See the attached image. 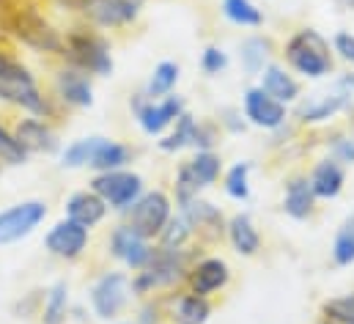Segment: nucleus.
<instances>
[{
    "mask_svg": "<svg viewBox=\"0 0 354 324\" xmlns=\"http://www.w3.org/2000/svg\"><path fill=\"white\" fill-rule=\"evenodd\" d=\"M0 105L17 110L19 116H39L47 121H61L66 113L55 105L39 75L14 53V47L0 42Z\"/></svg>",
    "mask_w": 354,
    "mask_h": 324,
    "instance_id": "1",
    "label": "nucleus"
},
{
    "mask_svg": "<svg viewBox=\"0 0 354 324\" xmlns=\"http://www.w3.org/2000/svg\"><path fill=\"white\" fill-rule=\"evenodd\" d=\"M0 36L33 55L55 58V61L64 47V28L55 25L50 11L39 0H14L8 8H3Z\"/></svg>",
    "mask_w": 354,
    "mask_h": 324,
    "instance_id": "2",
    "label": "nucleus"
},
{
    "mask_svg": "<svg viewBox=\"0 0 354 324\" xmlns=\"http://www.w3.org/2000/svg\"><path fill=\"white\" fill-rule=\"evenodd\" d=\"M277 58L299 80L316 82L335 75V55H333L330 39L319 28H313V25L294 28L283 39V44L277 50Z\"/></svg>",
    "mask_w": 354,
    "mask_h": 324,
    "instance_id": "3",
    "label": "nucleus"
},
{
    "mask_svg": "<svg viewBox=\"0 0 354 324\" xmlns=\"http://www.w3.org/2000/svg\"><path fill=\"white\" fill-rule=\"evenodd\" d=\"M58 61L86 72L93 80L96 78H110L115 72L110 36L86 25L83 19H75L64 28V47H61Z\"/></svg>",
    "mask_w": 354,
    "mask_h": 324,
    "instance_id": "4",
    "label": "nucleus"
},
{
    "mask_svg": "<svg viewBox=\"0 0 354 324\" xmlns=\"http://www.w3.org/2000/svg\"><path fill=\"white\" fill-rule=\"evenodd\" d=\"M203 253V247H189V250H165V247H154L151 261L140 269L129 275L132 283V297L135 300H149V297H165L168 291H176L184 286L187 269L192 264V258Z\"/></svg>",
    "mask_w": 354,
    "mask_h": 324,
    "instance_id": "5",
    "label": "nucleus"
},
{
    "mask_svg": "<svg viewBox=\"0 0 354 324\" xmlns=\"http://www.w3.org/2000/svg\"><path fill=\"white\" fill-rule=\"evenodd\" d=\"M132 283H129V272L121 267H110L96 272V278L88 286V308L91 316L102 319V322H121V316H127L129 305H132Z\"/></svg>",
    "mask_w": 354,
    "mask_h": 324,
    "instance_id": "6",
    "label": "nucleus"
},
{
    "mask_svg": "<svg viewBox=\"0 0 354 324\" xmlns=\"http://www.w3.org/2000/svg\"><path fill=\"white\" fill-rule=\"evenodd\" d=\"M189 105H187V96L184 93H168L162 99H149L143 91H135L129 96V113L138 124V129L146 135V138H162L174 124L181 113H187Z\"/></svg>",
    "mask_w": 354,
    "mask_h": 324,
    "instance_id": "7",
    "label": "nucleus"
},
{
    "mask_svg": "<svg viewBox=\"0 0 354 324\" xmlns=\"http://www.w3.org/2000/svg\"><path fill=\"white\" fill-rule=\"evenodd\" d=\"M143 8L146 0H77V19L102 33H124L140 22Z\"/></svg>",
    "mask_w": 354,
    "mask_h": 324,
    "instance_id": "8",
    "label": "nucleus"
},
{
    "mask_svg": "<svg viewBox=\"0 0 354 324\" xmlns=\"http://www.w3.org/2000/svg\"><path fill=\"white\" fill-rule=\"evenodd\" d=\"M88 187L107 204L113 215L124 217L129 206L146 192V179L143 173L132 168H121V170H107V173H91Z\"/></svg>",
    "mask_w": 354,
    "mask_h": 324,
    "instance_id": "9",
    "label": "nucleus"
},
{
    "mask_svg": "<svg viewBox=\"0 0 354 324\" xmlns=\"http://www.w3.org/2000/svg\"><path fill=\"white\" fill-rule=\"evenodd\" d=\"M174 215H176V204L171 192L165 187H146V192L129 206V212L121 220H127L140 237L157 242V237L162 234V228Z\"/></svg>",
    "mask_w": 354,
    "mask_h": 324,
    "instance_id": "10",
    "label": "nucleus"
},
{
    "mask_svg": "<svg viewBox=\"0 0 354 324\" xmlns=\"http://www.w3.org/2000/svg\"><path fill=\"white\" fill-rule=\"evenodd\" d=\"M50 217V204L44 198H22L0 209V250L33 237Z\"/></svg>",
    "mask_w": 354,
    "mask_h": 324,
    "instance_id": "11",
    "label": "nucleus"
},
{
    "mask_svg": "<svg viewBox=\"0 0 354 324\" xmlns=\"http://www.w3.org/2000/svg\"><path fill=\"white\" fill-rule=\"evenodd\" d=\"M50 96L55 99V105L64 113H75V110H91L96 102V88H93V78L66 66V64H55L50 72V85H47Z\"/></svg>",
    "mask_w": 354,
    "mask_h": 324,
    "instance_id": "12",
    "label": "nucleus"
},
{
    "mask_svg": "<svg viewBox=\"0 0 354 324\" xmlns=\"http://www.w3.org/2000/svg\"><path fill=\"white\" fill-rule=\"evenodd\" d=\"M352 110H354V96L338 91V88H330V91H322V93L302 96L291 107V121L299 129H319V127H324V124H330L338 116L352 113Z\"/></svg>",
    "mask_w": 354,
    "mask_h": 324,
    "instance_id": "13",
    "label": "nucleus"
},
{
    "mask_svg": "<svg viewBox=\"0 0 354 324\" xmlns=\"http://www.w3.org/2000/svg\"><path fill=\"white\" fill-rule=\"evenodd\" d=\"M154 247L157 244L151 242V240H146V237H140L127 220H118L107 231V237H104V253H107V258H113L129 275L132 272H140L151 261Z\"/></svg>",
    "mask_w": 354,
    "mask_h": 324,
    "instance_id": "14",
    "label": "nucleus"
},
{
    "mask_svg": "<svg viewBox=\"0 0 354 324\" xmlns=\"http://www.w3.org/2000/svg\"><path fill=\"white\" fill-rule=\"evenodd\" d=\"M231 283H234V267L217 253H198L184 278L187 291L209 297V300L225 294L231 289Z\"/></svg>",
    "mask_w": 354,
    "mask_h": 324,
    "instance_id": "15",
    "label": "nucleus"
},
{
    "mask_svg": "<svg viewBox=\"0 0 354 324\" xmlns=\"http://www.w3.org/2000/svg\"><path fill=\"white\" fill-rule=\"evenodd\" d=\"M41 247L50 258L61 261V264H77L88 255L91 250V231L72 223L69 217H61L55 220L47 231H44V240Z\"/></svg>",
    "mask_w": 354,
    "mask_h": 324,
    "instance_id": "16",
    "label": "nucleus"
},
{
    "mask_svg": "<svg viewBox=\"0 0 354 324\" xmlns=\"http://www.w3.org/2000/svg\"><path fill=\"white\" fill-rule=\"evenodd\" d=\"M11 132L30 157H58V152L64 149L58 124L39 116H17L11 121Z\"/></svg>",
    "mask_w": 354,
    "mask_h": 324,
    "instance_id": "17",
    "label": "nucleus"
},
{
    "mask_svg": "<svg viewBox=\"0 0 354 324\" xmlns=\"http://www.w3.org/2000/svg\"><path fill=\"white\" fill-rule=\"evenodd\" d=\"M176 212H181L184 220L189 223L198 247L209 250V247H214V244L225 242V220H228V215H225L217 204H212L209 198L201 195V198L189 201L187 206H181Z\"/></svg>",
    "mask_w": 354,
    "mask_h": 324,
    "instance_id": "18",
    "label": "nucleus"
},
{
    "mask_svg": "<svg viewBox=\"0 0 354 324\" xmlns=\"http://www.w3.org/2000/svg\"><path fill=\"white\" fill-rule=\"evenodd\" d=\"M239 107H242V113H245V118L253 129H261L269 135L291 121V107L272 99L259 82H253L242 91V105Z\"/></svg>",
    "mask_w": 354,
    "mask_h": 324,
    "instance_id": "19",
    "label": "nucleus"
},
{
    "mask_svg": "<svg viewBox=\"0 0 354 324\" xmlns=\"http://www.w3.org/2000/svg\"><path fill=\"white\" fill-rule=\"evenodd\" d=\"M322 204L313 195V187L308 181V170H294L283 179L280 187V212L294 223H310L319 215Z\"/></svg>",
    "mask_w": 354,
    "mask_h": 324,
    "instance_id": "20",
    "label": "nucleus"
},
{
    "mask_svg": "<svg viewBox=\"0 0 354 324\" xmlns=\"http://www.w3.org/2000/svg\"><path fill=\"white\" fill-rule=\"evenodd\" d=\"M168 324H209L214 316V300L187 291L184 286L162 297Z\"/></svg>",
    "mask_w": 354,
    "mask_h": 324,
    "instance_id": "21",
    "label": "nucleus"
},
{
    "mask_svg": "<svg viewBox=\"0 0 354 324\" xmlns=\"http://www.w3.org/2000/svg\"><path fill=\"white\" fill-rule=\"evenodd\" d=\"M308 181H310L313 195L319 198V204H330V201H338L346 192L349 168H344L338 160L324 154V157L313 160V165L308 168Z\"/></svg>",
    "mask_w": 354,
    "mask_h": 324,
    "instance_id": "22",
    "label": "nucleus"
},
{
    "mask_svg": "<svg viewBox=\"0 0 354 324\" xmlns=\"http://www.w3.org/2000/svg\"><path fill=\"white\" fill-rule=\"evenodd\" d=\"M225 242L231 244V250L242 258H259L264 250V237L259 223L253 220L250 212H234L225 220Z\"/></svg>",
    "mask_w": 354,
    "mask_h": 324,
    "instance_id": "23",
    "label": "nucleus"
},
{
    "mask_svg": "<svg viewBox=\"0 0 354 324\" xmlns=\"http://www.w3.org/2000/svg\"><path fill=\"white\" fill-rule=\"evenodd\" d=\"M64 217H69L72 223H77V226L93 231V228H99L110 217V209H107V204L91 187H83V190H75V192L66 195V201H64Z\"/></svg>",
    "mask_w": 354,
    "mask_h": 324,
    "instance_id": "24",
    "label": "nucleus"
},
{
    "mask_svg": "<svg viewBox=\"0 0 354 324\" xmlns=\"http://www.w3.org/2000/svg\"><path fill=\"white\" fill-rule=\"evenodd\" d=\"M277 50L280 47L269 33H250L239 42L236 58H239V66L248 78H259L264 72V66L277 61Z\"/></svg>",
    "mask_w": 354,
    "mask_h": 324,
    "instance_id": "25",
    "label": "nucleus"
},
{
    "mask_svg": "<svg viewBox=\"0 0 354 324\" xmlns=\"http://www.w3.org/2000/svg\"><path fill=\"white\" fill-rule=\"evenodd\" d=\"M259 85L264 88L266 93L277 102H283L286 107H294L305 93H302V80L288 72L280 61H272L269 66H264V72L259 75Z\"/></svg>",
    "mask_w": 354,
    "mask_h": 324,
    "instance_id": "26",
    "label": "nucleus"
},
{
    "mask_svg": "<svg viewBox=\"0 0 354 324\" xmlns=\"http://www.w3.org/2000/svg\"><path fill=\"white\" fill-rule=\"evenodd\" d=\"M69 314H72V289L69 280L58 278L44 289L39 324H69Z\"/></svg>",
    "mask_w": 354,
    "mask_h": 324,
    "instance_id": "27",
    "label": "nucleus"
},
{
    "mask_svg": "<svg viewBox=\"0 0 354 324\" xmlns=\"http://www.w3.org/2000/svg\"><path fill=\"white\" fill-rule=\"evenodd\" d=\"M253 170L256 162L253 160H236L223 170V192L234 201V204H248L253 198Z\"/></svg>",
    "mask_w": 354,
    "mask_h": 324,
    "instance_id": "28",
    "label": "nucleus"
},
{
    "mask_svg": "<svg viewBox=\"0 0 354 324\" xmlns=\"http://www.w3.org/2000/svg\"><path fill=\"white\" fill-rule=\"evenodd\" d=\"M135 162V149L124 141H113V138H102L93 160H91V173H107V170H121V168H132Z\"/></svg>",
    "mask_w": 354,
    "mask_h": 324,
    "instance_id": "29",
    "label": "nucleus"
},
{
    "mask_svg": "<svg viewBox=\"0 0 354 324\" xmlns=\"http://www.w3.org/2000/svg\"><path fill=\"white\" fill-rule=\"evenodd\" d=\"M220 14L225 22L245 30H259L266 22L264 8L256 0H220Z\"/></svg>",
    "mask_w": 354,
    "mask_h": 324,
    "instance_id": "30",
    "label": "nucleus"
},
{
    "mask_svg": "<svg viewBox=\"0 0 354 324\" xmlns=\"http://www.w3.org/2000/svg\"><path fill=\"white\" fill-rule=\"evenodd\" d=\"M195 121H198V116H192L189 110L181 113L176 118V124H174L162 138H157V152H160V154H168V157H176L181 152H192Z\"/></svg>",
    "mask_w": 354,
    "mask_h": 324,
    "instance_id": "31",
    "label": "nucleus"
},
{
    "mask_svg": "<svg viewBox=\"0 0 354 324\" xmlns=\"http://www.w3.org/2000/svg\"><path fill=\"white\" fill-rule=\"evenodd\" d=\"M102 138L104 135H86V138H77V141L66 143L58 152V168H64V170H88Z\"/></svg>",
    "mask_w": 354,
    "mask_h": 324,
    "instance_id": "32",
    "label": "nucleus"
},
{
    "mask_svg": "<svg viewBox=\"0 0 354 324\" xmlns=\"http://www.w3.org/2000/svg\"><path fill=\"white\" fill-rule=\"evenodd\" d=\"M178 80H181V64L165 58V61H160V64L151 69L149 80L143 82L140 91H143L149 99H162V96H168V93L176 91Z\"/></svg>",
    "mask_w": 354,
    "mask_h": 324,
    "instance_id": "33",
    "label": "nucleus"
},
{
    "mask_svg": "<svg viewBox=\"0 0 354 324\" xmlns=\"http://www.w3.org/2000/svg\"><path fill=\"white\" fill-rule=\"evenodd\" d=\"M330 261L338 269H349L354 267V212H349L341 226L333 234V244H330Z\"/></svg>",
    "mask_w": 354,
    "mask_h": 324,
    "instance_id": "34",
    "label": "nucleus"
},
{
    "mask_svg": "<svg viewBox=\"0 0 354 324\" xmlns=\"http://www.w3.org/2000/svg\"><path fill=\"white\" fill-rule=\"evenodd\" d=\"M189 168H192V173H195V179L201 181V187L203 190H209V187H217L220 184V179H223V170H225V160H223V154L220 152H192L189 157Z\"/></svg>",
    "mask_w": 354,
    "mask_h": 324,
    "instance_id": "35",
    "label": "nucleus"
},
{
    "mask_svg": "<svg viewBox=\"0 0 354 324\" xmlns=\"http://www.w3.org/2000/svg\"><path fill=\"white\" fill-rule=\"evenodd\" d=\"M168 192H171L176 209L187 206L189 201H195V198L203 195V187H201V181L195 179V173H192V168H189V162L187 160H181L176 165V170H174V181H171V190H168Z\"/></svg>",
    "mask_w": 354,
    "mask_h": 324,
    "instance_id": "36",
    "label": "nucleus"
},
{
    "mask_svg": "<svg viewBox=\"0 0 354 324\" xmlns=\"http://www.w3.org/2000/svg\"><path fill=\"white\" fill-rule=\"evenodd\" d=\"M157 247H165V250H189V247H198L195 244V237H192V228H189V223L184 220V215L176 212L171 220H168V226L162 228V234L157 237Z\"/></svg>",
    "mask_w": 354,
    "mask_h": 324,
    "instance_id": "37",
    "label": "nucleus"
},
{
    "mask_svg": "<svg viewBox=\"0 0 354 324\" xmlns=\"http://www.w3.org/2000/svg\"><path fill=\"white\" fill-rule=\"evenodd\" d=\"M324 149L344 168H354V129H330L324 135Z\"/></svg>",
    "mask_w": 354,
    "mask_h": 324,
    "instance_id": "38",
    "label": "nucleus"
},
{
    "mask_svg": "<svg viewBox=\"0 0 354 324\" xmlns=\"http://www.w3.org/2000/svg\"><path fill=\"white\" fill-rule=\"evenodd\" d=\"M0 162H3V168H19V165L30 162V154L19 146V141L11 132V124L3 118H0Z\"/></svg>",
    "mask_w": 354,
    "mask_h": 324,
    "instance_id": "39",
    "label": "nucleus"
},
{
    "mask_svg": "<svg viewBox=\"0 0 354 324\" xmlns=\"http://www.w3.org/2000/svg\"><path fill=\"white\" fill-rule=\"evenodd\" d=\"M319 316L333 324H354V291L324 300L319 308Z\"/></svg>",
    "mask_w": 354,
    "mask_h": 324,
    "instance_id": "40",
    "label": "nucleus"
},
{
    "mask_svg": "<svg viewBox=\"0 0 354 324\" xmlns=\"http://www.w3.org/2000/svg\"><path fill=\"white\" fill-rule=\"evenodd\" d=\"M223 138L225 135L214 118H198L192 132V152H217Z\"/></svg>",
    "mask_w": 354,
    "mask_h": 324,
    "instance_id": "41",
    "label": "nucleus"
},
{
    "mask_svg": "<svg viewBox=\"0 0 354 324\" xmlns=\"http://www.w3.org/2000/svg\"><path fill=\"white\" fill-rule=\"evenodd\" d=\"M198 66H201V72H203L206 78H220V75L228 72V66H231V55H228V50L220 47V44H206V47L201 50Z\"/></svg>",
    "mask_w": 354,
    "mask_h": 324,
    "instance_id": "42",
    "label": "nucleus"
},
{
    "mask_svg": "<svg viewBox=\"0 0 354 324\" xmlns=\"http://www.w3.org/2000/svg\"><path fill=\"white\" fill-rule=\"evenodd\" d=\"M214 121L220 124L223 135H234V138H236V135H245V132L250 129V124H248L242 107H236V105H223V107L217 110Z\"/></svg>",
    "mask_w": 354,
    "mask_h": 324,
    "instance_id": "43",
    "label": "nucleus"
},
{
    "mask_svg": "<svg viewBox=\"0 0 354 324\" xmlns=\"http://www.w3.org/2000/svg\"><path fill=\"white\" fill-rule=\"evenodd\" d=\"M41 300H44V286L25 291L22 297H17V300L11 303V316H14V319H33V316H39Z\"/></svg>",
    "mask_w": 354,
    "mask_h": 324,
    "instance_id": "44",
    "label": "nucleus"
},
{
    "mask_svg": "<svg viewBox=\"0 0 354 324\" xmlns=\"http://www.w3.org/2000/svg\"><path fill=\"white\" fill-rule=\"evenodd\" d=\"M132 324H168L162 297L138 300V311H135V316H132Z\"/></svg>",
    "mask_w": 354,
    "mask_h": 324,
    "instance_id": "45",
    "label": "nucleus"
},
{
    "mask_svg": "<svg viewBox=\"0 0 354 324\" xmlns=\"http://www.w3.org/2000/svg\"><path fill=\"white\" fill-rule=\"evenodd\" d=\"M330 47H333L335 61H341L349 69H354V30H346V28L335 30L333 39H330Z\"/></svg>",
    "mask_w": 354,
    "mask_h": 324,
    "instance_id": "46",
    "label": "nucleus"
},
{
    "mask_svg": "<svg viewBox=\"0 0 354 324\" xmlns=\"http://www.w3.org/2000/svg\"><path fill=\"white\" fill-rule=\"evenodd\" d=\"M333 88H338V91H344V93L354 96V69L341 72V75L335 78V82H333Z\"/></svg>",
    "mask_w": 354,
    "mask_h": 324,
    "instance_id": "47",
    "label": "nucleus"
},
{
    "mask_svg": "<svg viewBox=\"0 0 354 324\" xmlns=\"http://www.w3.org/2000/svg\"><path fill=\"white\" fill-rule=\"evenodd\" d=\"M341 11H354V0H333Z\"/></svg>",
    "mask_w": 354,
    "mask_h": 324,
    "instance_id": "48",
    "label": "nucleus"
},
{
    "mask_svg": "<svg viewBox=\"0 0 354 324\" xmlns=\"http://www.w3.org/2000/svg\"><path fill=\"white\" fill-rule=\"evenodd\" d=\"M11 3H14V0H0V11H3V8H8Z\"/></svg>",
    "mask_w": 354,
    "mask_h": 324,
    "instance_id": "49",
    "label": "nucleus"
},
{
    "mask_svg": "<svg viewBox=\"0 0 354 324\" xmlns=\"http://www.w3.org/2000/svg\"><path fill=\"white\" fill-rule=\"evenodd\" d=\"M316 324H333V322H327V319H319Z\"/></svg>",
    "mask_w": 354,
    "mask_h": 324,
    "instance_id": "50",
    "label": "nucleus"
},
{
    "mask_svg": "<svg viewBox=\"0 0 354 324\" xmlns=\"http://www.w3.org/2000/svg\"><path fill=\"white\" fill-rule=\"evenodd\" d=\"M115 324H132V322H115Z\"/></svg>",
    "mask_w": 354,
    "mask_h": 324,
    "instance_id": "51",
    "label": "nucleus"
},
{
    "mask_svg": "<svg viewBox=\"0 0 354 324\" xmlns=\"http://www.w3.org/2000/svg\"><path fill=\"white\" fill-rule=\"evenodd\" d=\"M0 173H3V162H0Z\"/></svg>",
    "mask_w": 354,
    "mask_h": 324,
    "instance_id": "52",
    "label": "nucleus"
}]
</instances>
